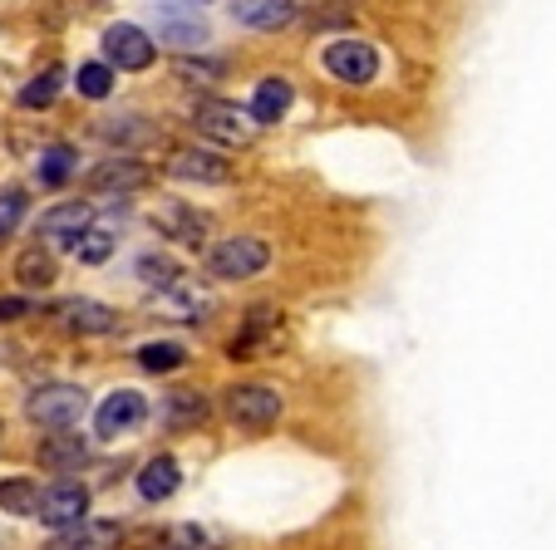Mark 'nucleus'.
Instances as JSON below:
<instances>
[{"instance_id": "f257e3e1", "label": "nucleus", "mask_w": 556, "mask_h": 550, "mask_svg": "<svg viewBox=\"0 0 556 550\" xmlns=\"http://www.w3.org/2000/svg\"><path fill=\"white\" fill-rule=\"evenodd\" d=\"M266 260H271V246L262 236H227L222 246H212L207 270L217 281H247V276H262Z\"/></svg>"}, {"instance_id": "f03ea898", "label": "nucleus", "mask_w": 556, "mask_h": 550, "mask_svg": "<svg viewBox=\"0 0 556 550\" xmlns=\"http://www.w3.org/2000/svg\"><path fill=\"white\" fill-rule=\"evenodd\" d=\"M89 408V394L74 384H45L30 394V404H25V413L35 418L40 427H74L79 418H85Z\"/></svg>"}, {"instance_id": "7ed1b4c3", "label": "nucleus", "mask_w": 556, "mask_h": 550, "mask_svg": "<svg viewBox=\"0 0 556 550\" xmlns=\"http://www.w3.org/2000/svg\"><path fill=\"white\" fill-rule=\"evenodd\" d=\"M286 398L276 394V388L266 384H237L227 388V418L237 427H252V433H262V427H271L276 418H281Z\"/></svg>"}, {"instance_id": "20e7f679", "label": "nucleus", "mask_w": 556, "mask_h": 550, "mask_svg": "<svg viewBox=\"0 0 556 550\" xmlns=\"http://www.w3.org/2000/svg\"><path fill=\"white\" fill-rule=\"evenodd\" d=\"M192 124H198V133H207L212 143H227V148L252 143V124H247V114L237 104H222V99H202V104L192 108Z\"/></svg>"}, {"instance_id": "39448f33", "label": "nucleus", "mask_w": 556, "mask_h": 550, "mask_svg": "<svg viewBox=\"0 0 556 550\" xmlns=\"http://www.w3.org/2000/svg\"><path fill=\"white\" fill-rule=\"evenodd\" d=\"M85 511H89V491L79 487V482H54V487L40 491L35 521H45V526L64 530V526H74V521H85Z\"/></svg>"}, {"instance_id": "423d86ee", "label": "nucleus", "mask_w": 556, "mask_h": 550, "mask_svg": "<svg viewBox=\"0 0 556 550\" xmlns=\"http://www.w3.org/2000/svg\"><path fill=\"white\" fill-rule=\"evenodd\" d=\"M326 69L340 84H369L379 74V54L365 40H336V44H326Z\"/></svg>"}, {"instance_id": "0eeeda50", "label": "nucleus", "mask_w": 556, "mask_h": 550, "mask_svg": "<svg viewBox=\"0 0 556 550\" xmlns=\"http://www.w3.org/2000/svg\"><path fill=\"white\" fill-rule=\"evenodd\" d=\"M143 418H148L143 394H138V388H118V394H109L104 404H99L94 433H99V437H124V433H134Z\"/></svg>"}, {"instance_id": "6e6552de", "label": "nucleus", "mask_w": 556, "mask_h": 550, "mask_svg": "<svg viewBox=\"0 0 556 550\" xmlns=\"http://www.w3.org/2000/svg\"><path fill=\"white\" fill-rule=\"evenodd\" d=\"M94 221V207H85V202H60V207H50L40 217V241L45 246H70L79 241V231Z\"/></svg>"}, {"instance_id": "1a4fd4ad", "label": "nucleus", "mask_w": 556, "mask_h": 550, "mask_svg": "<svg viewBox=\"0 0 556 550\" xmlns=\"http://www.w3.org/2000/svg\"><path fill=\"white\" fill-rule=\"evenodd\" d=\"M104 54L118 69H148L153 64V40L138 25H109L104 30Z\"/></svg>"}, {"instance_id": "9d476101", "label": "nucleus", "mask_w": 556, "mask_h": 550, "mask_svg": "<svg viewBox=\"0 0 556 550\" xmlns=\"http://www.w3.org/2000/svg\"><path fill=\"white\" fill-rule=\"evenodd\" d=\"M153 227H157V236L178 241V246H198V241L207 236V217H198L188 202H157Z\"/></svg>"}, {"instance_id": "9b49d317", "label": "nucleus", "mask_w": 556, "mask_h": 550, "mask_svg": "<svg viewBox=\"0 0 556 550\" xmlns=\"http://www.w3.org/2000/svg\"><path fill=\"white\" fill-rule=\"evenodd\" d=\"M168 172L173 177H182V182H227L231 177V167H227V157H217V153H207V148H178V153L168 157Z\"/></svg>"}, {"instance_id": "f8f14e48", "label": "nucleus", "mask_w": 556, "mask_h": 550, "mask_svg": "<svg viewBox=\"0 0 556 550\" xmlns=\"http://www.w3.org/2000/svg\"><path fill=\"white\" fill-rule=\"evenodd\" d=\"M295 0H231V21L247 30H281L291 25Z\"/></svg>"}, {"instance_id": "ddd939ff", "label": "nucleus", "mask_w": 556, "mask_h": 550, "mask_svg": "<svg viewBox=\"0 0 556 550\" xmlns=\"http://www.w3.org/2000/svg\"><path fill=\"white\" fill-rule=\"evenodd\" d=\"M60 324L74 334H114L118 315L99 300H70V305H60Z\"/></svg>"}, {"instance_id": "4468645a", "label": "nucleus", "mask_w": 556, "mask_h": 550, "mask_svg": "<svg viewBox=\"0 0 556 550\" xmlns=\"http://www.w3.org/2000/svg\"><path fill=\"white\" fill-rule=\"evenodd\" d=\"M148 182V172L134 157H104V163L89 172V188L94 192H138Z\"/></svg>"}, {"instance_id": "2eb2a0df", "label": "nucleus", "mask_w": 556, "mask_h": 550, "mask_svg": "<svg viewBox=\"0 0 556 550\" xmlns=\"http://www.w3.org/2000/svg\"><path fill=\"white\" fill-rule=\"evenodd\" d=\"M118 546V526L114 521H74L64 526V536L54 540V550H114Z\"/></svg>"}, {"instance_id": "dca6fc26", "label": "nucleus", "mask_w": 556, "mask_h": 550, "mask_svg": "<svg viewBox=\"0 0 556 550\" xmlns=\"http://www.w3.org/2000/svg\"><path fill=\"white\" fill-rule=\"evenodd\" d=\"M163 310H173V320H207L212 295H202L192 281L173 276V281L163 285Z\"/></svg>"}, {"instance_id": "f3484780", "label": "nucleus", "mask_w": 556, "mask_h": 550, "mask_svg": "<svg viewBox=\"0 0 556 550\" xmlns=\"http://www.w3.org/2000/svg\"><path fill=\"white\" fill-rule=\"evenodd\" d=\"M178 462L173 457H153L143 472H138V497L143 501H168L173 491H178Z\"/></svg>"}, {"instance_id": "a211bd4d", "label": "nucleus", "mask_w": 556, "mask_h": 550, "mask_svg": "<svg viewBox=\"0 0 556 550\" xmlns=\"http://www.w3.org/2000/svg\"><path fill=\"white\" fill-rule=\"evenodd\" d=\"M291 84L286 79H262L252 94V118L256 124H276V118H286V108H291Z\"/></svg>"}, {"instance_id": "6ab92c4d", "label": "nucleus", "mask_w": 556, "mask_h": 550, "mask_svg": "<svg viewBox=\"0 0 556 550\" xmlns=\"http://www.w3.org/2000/svg\"><path fill=\"white\" fill-rule=\"evenodd\" d=\"M85 437L79 433H64V427H54V437L50 443H40V462L45 468H54V472H64V468H79L85 462Z\"/></svg>"}, {"instance_id": "aec40b11", "label": "nucleus", "mask_w": 556, "mask_h": 550, "mask_svg": "<svg viewBox=\"0 0 556 550\" xmlns=\"http://www.w3.org/2000/svg\"><path fill=\"white\" fill-rule=\"evenodd\" d=\"M276 324H281V315H276V310H252L247 330L231 340V359H256V349H262V344L276 334Z\"/></svg>"}, {"instance_id": "412c9836", "label": "nucleus", "mask_w": 556, "mask_h": 550, "mask_svg": "<svg viewBox=\"0 0 556 550\" xmlns=\"http://www.w3.org/2000/svg\"><path fill=\"white\" fill-rule=\"evenodd\" d=\"M207 398L192 394V388H178V394H168V404H163V423L168 427H198L207 423Z\"/></svg>"}, {"instance_id": "4be33fe9", "label": "nucleus", "mask_w": 556, "mask_h": 550, "mask_svg": "<svg viewBox=\"0 0 556 550\" xmlns=\"http://www.w3.org/2000/svg\"><path fill=\"white\" fill-rule=\"evenodd\" d=\"M157 40H168V44H178V50H192V44H202L207 40V25L198 21V11L188 5V15H163L157 21Z\"/></svg>"}, {"instance_id": "5701e85b", "label": "nucleus", "mask_w": 556, "mask_h": 550, "mask_svg": "<svg viewBox=\"0 0 556 550\" xmlns=\"http://www.w3.org/2000/svg\"><path fill=\"white\" fill-rule=\"evenodd\" d=\"M15 281L25 285V291H45V285H54V256L50 246H30L21 260H15Z\"/></svg>"}, {"instance_id": "b1692460", "label": "nucleus", "mask_w": 556, "mask_h": 550, "mask_svg": "<svg viewBox=\"0 0 556 550\" xmlns=\"http://www.w3.org/2000/svg\"><path fill=\"white\" fill-rule=\"evenodd\" d=\"M74 167H79V157H74V148H64V143H54V148H45L40 153V188H64L74 177Z\"/></svg>"}, {"instance_id": "393cba45", "label": "nucleus", "mask_w": 556, "mask_h": 550, "mask_svg": "<svg viewBox=\"0 0 556 550\" xmlns=\"http://www.w3.org/2000/svg\"><path fill=\"white\" fill-rule=\"evenodd\" d=\"M114 227L109 221H89L85 231H79V241H74V256L89 260V266H99V260H109V251H114Z\"/></svg>"}, {"instance_id": "a878e982", "label": "nucleus", "mask_w": 556, "mask_h": 550, "mask_svg": "<svg viewBox=\"0 0 556 550\" xmlns=\"http://www.w3.org/2000/svg\"><path fill=\"white\" fill-rule=\"evenodd\" d=\"M138 363H143L148 374H173V369L188 363V349H182V344L157 340V344H143V349H138Z\"/></svg>"}, {"instance_id": "bb28decb", "label": "nucleus", "mask_w": 556, "mask_h": 550, "mask_svg": "<svg viewBox=\"0 0 556 550\" xmlns=\"http://www.w3.org/2000/svg\"><path fill=\"white\" fill-rule=\"evenodd\" d=\"M60 84H64V69L60 64H50V69L35 74V79L21 89V108H50L54 94H60Z\"/></svg>"}, {"instance_id": "cd10ccee", "label": "nucleus", "mask_w": 556, "mask_h": 550, "mask_svg": "<svg viewBox=\"0 0 556 550\" xmlns=\"http://www.w3.org/2000/svg\"><path fill=\"white\" fill-rule=\"evenodd\" d=\"M0 507L15 511V516H35V507H40V487L35 482H0Z\"/></svg>"}, {"instance_id": "c85d7f7f", "label": "nucleus", "mask_w": 556, "mask_h": 550, "mask_svg": "<svg viewBox=\"0 0 556 550\" xmlns=\"http://www.w3.org/2000/svg\"><path fill=\"white\" fill-rule=\"evenodd\" d=\"M74 84H79V94L85 99H109V89H114V69H109V64H79Z\"/></svg>"}, {"instance_id": "c756f323", "label": "nucleus", "mask_w": 556, "mask_h": 550, "mask_svg": "<svg viewBox=\"0 0 556 550\" xmlns=\"http://www.w3.org/2000/svg\"><path fill=\"white\" fill-rule=\"evenodd\" d=\"M21 217H25V192H15V188L0 192V241L21 227Z\"/></svg>"}, {"instance_id": "7c9ffc66", "label": "nucleus", "mask_w": 556, "mask_h": 550, "mask_svg": "<svg viewBox=\"0 0 556 550\" xmlns=\"http://www.w3.org/2000/svg\"><path fill=\"white\" fill-rule=\"evenodd\" d=\"M138 276H143V281H153V285H168L173 276H182V270L173 266L168 256H143V260H138Z\"/></svg>"}, {"instance_id": "2f4dec72", "label": "nucleus", "mask_w": 556, "mask_h": 550, "mask_svg": "<svg viewBox=\"0 0 556 550\" xmlns=\"http://www.w3.org/2000/svg\"><path fill=\"white\" fill-rule=\"evenodd\" d=\"M30 310H35L30 300H15V295H11V300H0V324H5V320H25Z\"/></svg>"}, {"instance_id": "473e14b6", "label": "nucleus", "mask_w": 556, "mask_h": 550, "mask_svg": "<svg viewBox=\"0 0 556 550\" xmlns=\"http://www.w3.org/2000/svg\"><path fill=\"white\" fill-rule=\"evenodd\" d=\"M178 74H182V79H212V74H217V64H192V60H182Z\"/></svg>"}, {"instance_id": "72a5a7b5", "label": "nucleus", "mask_w": 556, "mask_h": 550, "mask_svg": "<svg viewBox=\"0 0 556 550\" xmlns=\"http://www.w3.org/2000/svg\"><path fill=\"white\" fill-rule=\"evenodd\" d=\"M178 5H202V0H178Z\"/></svg>"}]
</instances>
